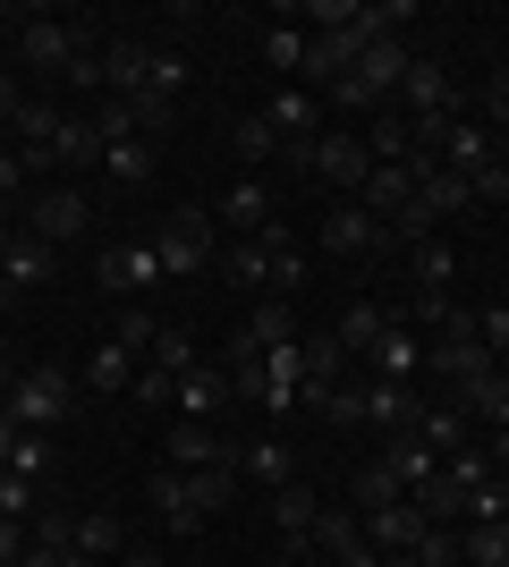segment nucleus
I'll use <instances>...</instances> for the list:
<instances>
[{"instance_id":"obj_1","label":"nucleus","mask_w":509,"mask_h":567,"mask_svg":"<svg viewBox=\"0 0 509 567\" xmlns=\"http://www.w3.org/2000/svg\"><path fill=\"white\" fill-rule=\"evenodd\" d=\"M77 399H85V381H77L69 364H26L18 390L0 399V415H9L18 432H60L77 415Z\"/></svg>"},{"instance_id":"obj_2","label":"nucleus","mask_w":509,"mask_h":567,"mask_svg":"<svg viewBox=\"0 0 509 567\" xmlns=\"http://www.w3.org/2000/svg\"><path fill=\"white\" fill-rule=\"evenodd\" d=\"M153 255H162V280H195V271H213L221 262V220L179 204V213L153 229Z\"/></svg>"},{"instance_id":"obj_3","label":"nucleus","mask_w":509,"mask_h":567,"mask_svg":"<svg viewBox=\"0 0 509 567\" xmlns=\"http://www.w3.org/2000/svg\"><path fill=\"white\" fill-rule=\"evenodd\" d=\"M26 237H43V246H69V237L94 229V204H85V187H69V178H51V187L26 195Z\"/></svg>"},{"instance_id":"obj_4","label":"nucleus","mask_w":509,"mask_h":567,"mask_svg":"<svg viewBox=\"0 0 509 567\" xmlns=\"http://www.w3.org/2000/svg\"><path fill=\"white\" fill-rule=\"evenodd\" d=\"M306 178H323V187H339L348 204L365 195V178H374V153H365L357 127H323L315 136V162H306Z\"/></svg>"},{"instance_id":"obj_5","label":"nucleus","mask_w":509,"mask_h":567,"mask_svg":"<svg viewBox=\"0 0 509 567\" xmlns=\"http://www.w3.org/2000/svg\"><path fill=\"white\" fill-rule=\"evenodd\" d=\"M102 94L111 102H153V43L145 34H102Z\"/></svg>"},{"instance_id":"obj_6","label":"nucleus","mask_w":509,"mask_h":567,"mask_svg":"<svg viewBox=\"0 0 509 567\" xmlns=\"http://www.w3.org/2000/svg\"><path fill=\"white\" fill-rule=\"evenodd\" d=\"M94 271H102V288H111V297H128V306H153V288H162V255H153V237L111 246Z\"/></svg>"},{"instance_id":"obj_7","label":"nucleus","mask_w":509,"mask_h":567,"mask_svg":"<svg viewBox=\"0 0 509 567\" xmlns=\"http://www.w3.org/2000/svg\"><path fill=\"white\" fill-rule=\"evenodd\" d=\"M60 127H69V102H60V94H26L18 118H9V136H18L9 153H18L26 169H43V162H51V144H60Z\"/></svg>"},{"instance_id":"obj_8","label":"nucleus","mask_w":509,"mask_h":567,"mask_svg":"<svg viewBox=\"0 0 509 567\" xmlns=\"http://www.w3.org/2000/svg\"><path fill=\"white\" fill-rule=\"evenodd\" d=\"M323 255H339V262H374V255H390V229L365 204H332L323 213Z\"/></svg>"},{"instance_id":"obj_9","label":"nucleus","mask_w":509,"mask_h":567,"mask_svg":"<svg viewBox=\"0 0 509 567\" xmlns=\"http://www.w3.org/2000/svg\"><path fill=\"white\" fill-rule=\"evenodd\" d=\"M230 399H238V390H230V364H204V355H195L187 373H179V390H170L179 424H221V415H230Z\"/></svg>"},{"instance_id":"obj_10","label":"nucleus","mask_w":509,"mask_h":567,"mask_svg":"<svg viewBox=\"0 0 509 567\" xmlns=\"http://www.w3.org/2000/svg\"><path fill=\"white\" fill-rule=\"evenodd\" d=\"M357 373H374V381H416V373H425V339H416L408 306L383 322V339H374V355H365Z\"/></svg>"},{"instance_id":"obj_11","label":"nucleus","mask_w":509,"mask_h":567,"mask_svg":"<svg viewBox=\"0 0 509 567\" xmlns=\"http://www.w3.org/2000/svg\"><path fill=\"white\" fill-rule=\"evenodd\" d=\"M145 499H153V517H162V534H179V543H195V534L213 525V517H204V499H195V483H187L179 466H162V474H153V483H145Z\"/></svg>"},{"instance_id":"obj_12","label":"nucleus","mask_w":509,"mask_h":567,"mask_svg":"<svg viewBox=\"0 0 509 567\" xmlns=\"http://www.w3.org/2000/svg\"><path fill=\"white\" fill-rule=\"evenodd\" d=\"M170 466L179 474H238V441L221 424H179L170 432Z\"/></svg>"},{"instance_id":"obj_13","label":"nucleus","mask_w":509,"mask_h":567,"mask_svg":"<svg viewBox=\"0 0 509 567\" xmlns=\"http://www.w3.org/2000/svg\"><path fill=\"white\" fill-rule=\"evenodd\" d=\"M77 34H85V25L51 18V9H34V25H26V34H18L26 69H34V76H51V85H60V69H69V60H77Z\"/></svg>"},{"instance_id":"obj_14","label":"nucleus","mask_w":509,"mask_h":567,"mask_svg":"<svg viewBox=\"0 0 509 567\" xmlns=\"http://www.w3.org/2000/svg\"><path fill=\"white\" fill-rule=\"evenodd\" d=\"M399 255H408V306H441L450 280H459V255H450L441 237H416V246H399Z\"/></svg>"},{"instance_id":"obj_15","label":"nucleus","mask_w":509,"mask_h":567,"mask_svg":"<svg viewBox=\"0 0 509 567\" xmlns=\"http://www.w3.org/2000/svg\"><path fill=\"white\" fill-rule=\"evenodd\" d=\"M357 534L383 550V559H399V550H416L425 534H434V525L416 517V499H390V508H357Z\"/></svg>"},{"instance_id":"obj_16","label":"nucleus","mask_w":509,"mask_h":567,"mask_svg":"<svg viewBox=\"0 0 509 567\" xmlns=\"http://www.w3.org/2000/svg\"><path fill=\"white\" fill-rule=\"evenodd\" d=\"M365 424H383V432H416V424H425V399H416V381H374V373H365Z\"/></svg>"},{"instance_id":"obj_17","label":"nucleus","mask_w":509,"mask_h":567,"mask_svg":"<svg viewBox=\"0 0 509 567\" xmlns=\"http://www.w3.org/2000/svg\"><path fill=\"white\" fill-rule=\"evenodd\" d=\"M390 111H416V118L459 111V94H450V69H441V60H408V76H399V102H390Z\"/></svg>"},{"instance_id":"obj_18","label":"nucleus","mask_w":509,"mask_h":567,"mask_svg":"<svg viewBox=\"0 0 509 567\" xmlns=\"http://www.w3.org/2000/svg\"><path fill=\"white\" fill-rule=\"evenodd\" d=\"M238 483H255V492H289V483H297V450H289V441H246V450H238Z\"/></svg>"},{"instance_id":"obj_19","label":"nucleus","mask_w":509,"mask_h":567,"mask_svg":"<svg viewBox=\"0 0 509 567\" xmlns=\"http://www.w3.org/2000/svg\"><path fill=\"white\" fill-rule=\"evenodd\" d=\"M213 220H221V237H255V229H272V187H264V178H238V187L213 204Z\"/></svg>"},{"instance_id":"obj_20","label":"nucleus","mask_w":509,"mask_h":567,"mask_svg":"<svg viewBox=\"0 0 509 567\" xmlns=\"http://www.w3.org/2000/svg\"><path fill=\"white\" fill-rule=\"evenodd\" d=\"M136 373H145V355H128L120 339H102V348L77 364V381H85L94 399H120V390H136Z\"/></svg>"},{"instance_id":"obj_21","label":"nucleus","mask_w":509,"mask_h":567,"mask_svg":"<svg viewBox=\"0 0 509 567\" xmlns=\"http://www.w3.org/2000/svg\"><path fill=\"white\" fill-rule=\"evenodd\" d=\"M51 280V246L43 237H26L9 229V255H0V297H26V288H43Z\"/></svg>"},{"instance_id":"obj_22","label":"nucleus","mask_w":509,"mask_h":567,"mask_svg":"<svg viewBox=\"0 0 509 567\" xmlns=\"http://www.w3.org/2000/svg\"><path fill=\"white\" fill-rule=\"evenodd\" d=\"M399 306H383V297H348V313H339V355H348V364H365V355H374V339H383V322Z\"/></svg>"},{"instance_id":"obj_23","label":"nucleus","mask_w":509,"mask_h":567,"mask_svg":"<svg viewBox=\"0 0 509 567\" xmlns=\"http://www.w3.org/2000/svg\"><path fill=\"white\" fill-rule=\"evenodd\" d=\"M230 339L264 355V348H289V339H306V331H297V306H289V297H264V306L246 313V322H238V331H230Z\"/></svg>"},{"instance_id":"obj_24","label":"nucleus","mask_w":509,"mask_h":567,"mask_svg":"<svg viewBox=\"0 0 509 567\" xmlns=\"http://www.w3.org/2000/svg\"><path fill=\"white\" fill-rule=\"evenodd\" d=\"M221 280L246 288V297H272V246L264 237H230L221 246Z\"/></svg>"},{"instance_id":"obj_25","label":"nucleus","mask_w":509,"mask_h":567,"mask_svg":"<svg viewBox=\"0 0 509 567\" xmlns=\"http://www.w3.org/2000/svg\"><path fill=\"white\" fill-rule=\"evenodd\" d=\"M357 204H365V213H374V220L390 229V220H399V213L416 204V178H408V162H374V178H365V195H357Z\"/></svg>"},{"instance_id":"obj_26","label":"nucleus","mask_w":509,"mask_h":567,"mask_svg":"<svg viewBox=\"0 0 509 567\" xmlns=\"http://www.w3.org/2000/svg\"><path fill=\"white\" fill-rule=\"evenodd\" d=\"M51 169H102V127H94V111H69L60 144H51Z\"/></svg>"},{"instance_id":"obj_27","label":"nucleus","mask_w":509,"mask_h":567,"mask_svg":"<svg viewBox=\"0 0 509 567\" xmlns=\"http://www.w3.org/2000/svg\"><path fill=\"white\" fill-rule=\"evenodd\" d=\"M383 466H390V483H399V492H425V483L441 474V457L425 450L416 432H390V457H383Z\"/></svg>"},{"instance_id":"obj_28","label":"nucleus","mask_w":509,"mask_h":567,"mask_svg":"<svg viewBox=\"0 0 509 567\" xmlns=\"http://www.w3.org/2000/svg\"><path fill=\"white\" fill-rule=\"evenodd\" d=\"M120 550V517L111 508H77V543H69V567H94Z\"/></svg>"},{"instance_id":"obj_29","label":"nucleus","mask_w":509,"mask_h":567,"mask_svg":"<svg viewBox=\"0 0 509 567\" xmlns=\"http://www.w3.org/2000/svg\"><path fill=\"white\" fill-rule=\"evenodd\" d=\"M441 162H450V169H485V162H501V153H492V127H485V118H450Z\"/></svg>"},{"instance_id":"obj_30","label":"nucleus","mask_w":509,"mask_h":567,"mask_svg":"<svg viewBox=\"0 0 509 567\" xmlns=\"http://www.w3.org/2000/svg\"><path fill=\"white\" fill-rule=\"evenodd\" d=\"M416 441L434 457H459V450H476V424H467L459 406H425V424H416Z\"/></svg>"},{"instance_id":"obj_31","label":"nucleus","mask_w":509,"mask_h":567,"mask_svg":"<svg viewBox=\"0 0 509 567\" xmlns=\"http://www.w3.org/2000/svg\"><path fill=\"white\" fill-rule=\"evenodd\" d=\"M153 162H162V153H153V136H111V144H102V169H111L120 187H145Z\"/></svg>"},{"instance_id":"obj_32","label":"nucleus","mask_w":509,"mask_h":567,"mask_svg":"<svg viewBox=\"0 0 509 567\" xmlns=\"http://www.w3.org/2000/svg\"><path fill=\"white\" fill-rule=\"evenodd\" d=\"M459 534V567H509V517L501 525H450Z\"/></svg>"},{"instance_id":"obj_33","label":"nucleus","mask_w":509,"mask_h":567,"mask_svg":"<svg viewBox=\"0 0 509 567\" xmlns=\"http://www.w3.org/2000/svg\"><path fill=\"white\" fill-rule=\"evenodd\" d=\"M264 60L281 85H297V69H306V25H264Z\"/></svg>"},{"instance_id":"obj_34","label":"nucleus","mask_w":509,"mask_h":567,"mask_svg":"<svg viewBox=\"0 0 509 567\" xmlns=\"http://www.w3.org/2000/svg\"><path fill=\"white\" fill-rule=\"evenodd\" d=\"M60 85H69V94H94V102H102V34H77V60L60 69Z\"/></svg>"},{"instance_id":"obj_35","label":"nucleus","mask_w":509,"mask_h":567,"mask_svg":"<svg viewBox=\"0 0 509 567\" xmlns=\"http://www.w3.org/2000/svg\"><path fill=\"white\" fill-rule=\"evenodd\" d=\"M230 136H238V153H246V162H289V144L272 136V118H264V111H246L238 127H230Z\"/></svg>"},{"instance_id":"obj_36","label":"nucleus","mask_w":509,"mask_h":567,"mask_svg":"<svg viewBox=\"0 0 509 567\" xmlns=\"http://www.w3.org/2000/svg\"><path fill=\"white\" fill-rule=\"evenodd\" d=\"M408 499H416V517H425V525H459V483H450V466H441L425 492H408Z\"/></svg>"},{"instance_id":"obj_37","label":"nucleus","mask_w":509,"mask_h":567,"mask_svg":"<svg viewBox=\"0 0 509 567\" xmlns=\"http://www.w3.org/2000/svg\"><path fill=\"white\" fill-rule=\"evenodd\" d=\"M348 543H365V534H357V508H323V517H315V559H339Z\"/></svg>"},{"instance_id":"obj_38","label":"nucleus","mask_w":509,"mask_h":567,"mask_svg":"<svg viewBox=\"0 0 509 567\" xmlns=\"http://www.w3.org/2000/svg\"><path fill=\"white\" fill-rule=\"evenodd\" d=\"M162 331H170V322H162L153 306H128V313H120V331H111V339H120L128 355H153V339H162Z\"/></svg>"},{"instance_id":"obj_39","label":"nucleus","mask_w":509,"mask_h":567,"mask_svg":"<svg viewBox=\"0 0 509 567\" xmlns=\"http://www.w3.org/2000/svg\"><path fill=\"white\" fill-rule=\"evenodd\" d=\"M34 508H43V499H34V474H0V517H18V525H34Z\"/></svg>"},{"instance_id":"obj_40","label":"nucleus","mask_w":509,"mask_h":567,"mask_svg":"<svg viewBox=\"0 0 509 567\" xmlns=\"http://www.w3.org/2000/svg\"><path fill=\"white\" fill-rule=\"evenodd\" d=\"M323 415H332L339 432H348V424H365V373H348V381H339L332 399H323Z\"/></svg>"},{"instance_id":"obj_41","label":"nucleus","mask_w":509,"mask_h":567,"mask_svg":"<svg viewBox=\"0 0 509 567\" xmlns=\"http://www.w3.org/2000/svg\"><path fill=\"white\" fill-rule=\"evenodd\" d=\"M408 559H416V567H459V534H450V525H434V534H425Z\"/></svg>"},{"instance_id":"obj_42","label":"nucleus","mask_w":509,"mask_h":567,"mask_svg":"<svg viewBox=\"0 0 509 567\" xmlns=\"http://www.w3.org/2000/svg\"><path fill=\"white\" fill-rule=\"evenodd\" d=\"M145 364H162V373H187V364H195V339H187V331H162Z\"/></svg>"},{"instance_id":"obj_43","label":"nucleus","mask_w":509,"mask_h":567,"mask_svg":"<svg viewBox=\"0 0 509 567\" xmlns=\"http://www.w3.org/2000/svg\"><path fill=\"white\" fill-rule=\"evenodd\" d=\"M390 499H408L399 483H390V466H365L357 474V508H390Z\"/></svg>"},{"instance_id":"obj_44","label":"nucleus","mask_w":509,"mask_h":567,"mask_svg":"<svg viewBox=\"0 0 509 567\" xmlns=\"http://www.w3.org/2000/svg\"><path fill=\"white\" fill-rule=\"evenodd\" d=\"M179 85H187V60L153 43V102H170V94H179Z\"/></svg>"},{"instance_id":"obj_45","label":"nucleus","mask_w":509,"mask_h":567,"mask_svg":"<svg viewBox=\"0 0 509 567\" xmlns=\"http://www.w3.org/2000/svg\"><path fill=\"white\" fill-rule=\"evenodd\" d=\"M467 187H476V204H509V162H485V169H467Z\"/></svg>"},{"instance_id":"obj_46","label":"nucleus","mask_w":509,"mask_h":567,"mask_svg":"<svg viewBox=\"0 0 509 567\" xmlns=\"http://www.w3.org/2000/svg\"><path fill=\"white\" fill-rule=\"evenodd\" d=\"M170 390H179V373H162V364H145V373H136V390H128V399H136V406H170Z\"/></svg>"},{"instance_id":"obj_47","label":"nucleus","mask_w":509,"mask_h":567,"mask_svg":"<svg viewBox=\"0 0 509 567\" xmlns=\"http://www.w3.org/2000/svg\"><path fill=\"white\" fill-rule=\"evenodd\" d=\"M476 339H485L492 355H509V306H476Z\"/></svg>"},{"instance_id":"obj_48","label":"nucleus","mask_w":509,"mask_h":567,"mask_svg":"<svg viewBox=\"0 0 509 567\" xmlns=\"http://www.w3.org/2000/svg\"><path fill=\"white\" fill-rule=\"evenodd\" d=\"M26 550H34V525H18V517H0V567H18Z\"/></svg>"},{"instance_id":"obj_49","label":"nucleus","mask_w":509,"mask_h":567,"mask_svg":"<svg viewBox=\"0 0 509 567\" xmlns=\"http://www.w3.org/2000/svg\"><path fill=\"white\" fill-rule=\"evenodd\" d=\"M485 127H509V69L485 76Z\"/></svg>"},{"instance_id":"obj_50","label":"nucleus","mask_w":509,"mask_h":567,"mask_svg":"<svg viewBox=\"0 0 509 567\" xmlns=\"http://www.w3.org/2000/svg\"><path fill=\"white\" fill-rule=\"evenodd\" d=\"M323 567H383V550H374V543H348L339 559H323Z\"/></svg>"},{"instance_id":"obj_51","label":"nucleus","mask_w":509,"mask_h":567,"mask_svg":"<svg viewBox=\"0 0 509 567\" xmlns=\"http://www.w3.org/2000/svg\"><path fill=\"white\" fill-rule=\"evenodd\" d=\"M34 25V9H18V0H0V34H26Z\"/></svg>"},{"instance_id":"obj_52","label":"nucleus","mask_w":509,"mask_h":567,"mask_svg":"<svg viewBox=\"0 0 509 567\" xmlns=\"http://www.w3.org/2000/svg\"><path fill=\"white\" fill-rule=\"evenodd\" d=\"M18 102H26V94H18V76L0 69V127H9V118H18Z\"/></svg>"},{"instance_id":"obj_53","label":"nucleus","mask_w":509,"mask_h":567,"mask_svg":"<svg viewBox=\"0 0 509 567\" xmlns=\"http://www.w3.org/2000/svg\"><path fill=\"white\" fill-rule=\"evenodd\" d=\"M18 373H26V355H9V348H0V399L18 390Z\"/></svg>"},{"instance_id":"obj_54","label":"nucleus","mask_w":509,"mask_h":567,"mask_svg":"<svg viewBox=\"0 0 509 567\" xmlns=\"http://www.w3.org/2000/svg\"><path fill=\"white\" fill-rule=\"evenodd\" d=\"M18 441H26V432L9 424V415H0V474H9V457H18Z\"/></svg>"},{"instance_id":"obj_55","label":"nucleus","mask_w":509,"mask_h":567,"mask_svg":"<svg viewBox=\"0 0 509 567\" xmlns=\"http://www.w3.org/2000/svg\"><path fill=\"white\" fill-rule=\"evenodd\" d=\"M120 567H162V550H128V559Z\"/></svg>"},{"instance_id":"obj_56","label":"nucleus","mask_w":509,"mask_h":567,"mask_svg":"<svg viewBox=\"0 0 509 567\" xmlns=\"http://www.w3.org/2000/svg\"><path fill=\"white\" fill-rule=\"evenodd\" d=\"M0 255H9V229H0Z\"/></svg>"},{"instance_id":"obj_57","label":"nucleus","mask_w":509,"mask_h":567,"mask_svg":"<svg viewBox=\"0 0 509 567\" xmlns=\"http://www.w3.org/2000/svg\"><path fill=\"white\" fill-rule=\"evenodd\" d=\"M0 306H9V297H0Z\"/></svg>"}]
</instances>
